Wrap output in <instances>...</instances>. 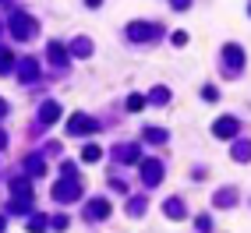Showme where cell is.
Here are the masks:
<instances>
[{
    "instance_id": "6da1fadb",
    "label": "cell",
    "mask_w": 251,
    "mask_h": 233,
    "mask_svg": "<svg viewBox=\"0 0 251 233\" xmlns=\"http://www.w3.org/2000/svg\"><path fill=\"white\" fill-rule=\"evenodd\" d=\"M71 135H92V120L89 116H75L71 120Z\"/></svg>"
},
{
    "instance_id": "7a4b0ae2",
    "label": "cell",
    "mask_w": 251,
    "mask_h": 233,
    "mask_svg": "<svg viewBox=\"0 0 251 233\" xmlns=\"http://www.w3.org/2000/svg\"><path fill=\"white\" fill-rule=\"evenodd\" d=\"M233 127H237V124H233V120H220V124H216V131H220V135H233Z\"/></svg>"
}]
</instances>
